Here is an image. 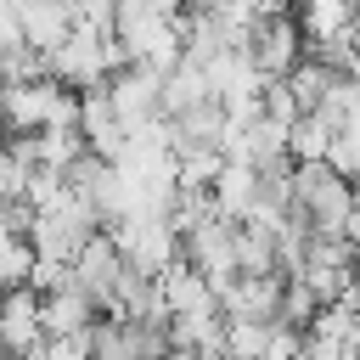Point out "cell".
Here are the masks:
<instances>
[{
  "label": "cell",
  "instance_id": "cell-14",
  "mask_svg": "<svg viewBox=\"0 0 360 360\" xmlns=\"http://www.w3.org/2000/svg\"><path fill=\"white\" fill-rule=\"evenodd\" d=\"M28 264H34V248H28V236H11V231H0V292H6V287H22V281H28Z\"/></svg>",
  "mask_w": 360,
  "mask_h": 360
},
{
  "label": "cell",
  "instance_id": "cell-16",
  "mask_svg": "<svg viewBox=\"0 0 360 360\" xmlns=\"http://www.w3.org/2000/svg\"><path fill=\"white\" fill-rule=\"evenodd\" d=\"M152 360H197V354H191V349H174V343H169V349H163V354H152Z\"/></svg>",
  "mask_w": 360,
  "mask_h": 360
},
{
  "label": "cell",
  "instance_id": "cell-5",
  "mask_svg": "<svg viewBox=\"0 0 360 360\" xmlns=\"http://www.w3.org/2000/svg\"><path fill=\"white\" fill-rule=\"evenodd\" d=\"M248 56L264 79H281L298 56H304V34L292 22V11H264L253 17V34H248Z\"/></svg>",
  "mask_w": 360,
  "mask_h": 360
},
{
  "label": "cell",
  "instance_id": "cell-6",
  "mask_svg": "<svg viewBox=\"0 0 360 360\" xmlns=\"http://www.w3.org/2000/svg\"><path fill=\"white\" fill-rule=\"evenodd\" d=\"M68 270H73V281L96 298V309L107 315V309H112V287H118V276H124V253H118V242L107 236V225L84 236V248L68 259Z\"/></svg>",
  "mask_w": 360,
  "mask_h": 360
},
{
  "label": "cell",
  "instance_id": "cell-11",
  "mask_svg": "<svg viewBox=\"0 0 360 360\" xmlns=\"http://www.w3.org/2000/svg\"><path fill=\"white\" fill-rule=\"evenodd\" d=\"M11 6H17L22 45H34V51H45V56L73 34V17H68V6H62V0H11Z\"/></svg>",
  "mask_w": 360,
  "mask_h": 360
},
{
  "label": "cell",
  "instance_id": "cell-1",
  "mask_svg": "<svg viewBox=\"0 0 360 360\" xmlns=\"http://www.w3.org/2000/svg\"><path fill=\"white\" fill-rule=\"evenodd\" d=\"M354 208V186L332 169V163H292V214L321 231V236H343V219Z\"/></svg>",
  "mask_w": 360,
  "mask_h": 360
},
{
  "label": "cell",
  "instance_id": "cell-13",
  "mask_svg": "<svg viewBox=\"0 0 360 360\" xmlns=\"http://www.w3.org/2000/svg\"><path fill=\"white\" fill-rule=\"evenodd\" d=\"M332 135H338V124H332L326 112H298V118L287 124V158H292V163H326Z\"/></svg>",
  "mask_w": 360,
  "mask_h": 360
},
{
  "label": "cell",
  "instance_id": "cell-9",
  "mask_svg": "<svg viewBox=\"0 0 360 360\" xmlns=\"http://www.w3.org/2000/svg\"><path fill=\"white\" fill-rule=\"evenodd\" d=\"M281 304V276H231L219 287V315L225 321H276Z\"/></svg>",
  "mask_w": 360,
  "mask_h": 360
},
{
  "label": "cell",
  "instance_id": "cell-8",
  "mask_svg": "<svg viewBox=\"0 0 360 360\" xmlns=\"http://www.w3.org/2000/svg\"><path fill=\"white\" fill-rule=\"evenodd\" d=\"M158 292H163V309L169 315H219L214 281L197 264H186V259H174L169 270H158Z\"/></svg>",
  "mask_w": 360,
  "mask_h": 360
},
{
  "label": "cell",
  "instance_id": "cell-7",
  "mask_svg": "<svg viewBox=\"0 0 360 360\" xmlns=\"http://www.w3.org/2000/svg\"><path fill=\"white\" fill-rule=\"evenodd\" d=\"M39 292L22 281V287H6L0 292V354L11 360H28L39 349Z\"/></svg>",
  "mask_w": 360,
  "mask_h": 360
},
{
  "label": "cell",
  "instance_id": "cell-4",
  "mask_svg": "<svg viewBox=\"0 0 360 360\" xmlns=\"http://www.w3.org/2000/svg\"><path fill=\"white\" fill-rule=\"evenodd\" d=\"M101 90H107L112 112L124 118V129L163 118V73H158V68H146V62H124Z\"/></svg>",
  "mask_w": 360,
  "mask_h": 360
},
{
  "label": "cell",
  "instance_id": "cell-10",
  "mask_svg": "<svg viewBox=\"0 0 360 360\" xmlns=\"http://www.w3.org/2000/svg\"><path fill=\"white\" fill-rule=\"evenodd\" d=\"M101 309H96V298L68 276L62 287H51V292H39V332L45 338H68V332H84L90 321H96Z\"/></svg>",
  "mask_w": 360,
  "mask_h": 360
},
{
  "label": "cell",
  "instance_id": "cell-12",
  "mask_svg": "<svg viewBox=\"0 0 360 360\" xmlns=\"http://www.w3.org/2000/svg\"><path fill=\"white\" fill-rule=\"evenodd\" d=\"M287 11H292V22H298L304 45H315V39H338V34L349 28L354 0H287Z\"/></svg>",
  "mask_w": 360,
  "mask_h": 360
},
{
  "label": "cell",
  "instance_id": "cell-15",
  "mask_svg": "<svg viewBox=\"0 0 360 360\" xmlns=\"http://www.w3.org/2000/svg\"><path fill=\"white\" fill-rule=\"evenodd\" d=\"M28 360H90V326L68 332V338H39V349Z\"/></svg>",
  "mask_w": 360,
  "mask_h": 360
},
{
  "label": "cell",
  "instance_id": "cell-2",
  "mask_svg": "<svg viewBox=\"0 0 360 360\" xmlns=\"http://www.w3.org/2000/svg\"><path fill=\"white\" fill-rule=\"evenodd\" d=\"M107 236L118 242L124 264L141 270V276H158V270H169L180 259V236H174L169 214H124V219L107 225Z\"/></svg>",
  "mask_w": 360,
  "mask_h": 360
},
{
  "label": "cell",
  "instance_id": "cell-3",
  "mask_svg": "<svg viewBox=\"0 0 360 360\" xmlns=\"http://www.w3.org/2000/svg\"><path fill=\"white\" fill-rule=\"evenodd\" d=\"M180 259L186 264H197L208 281H214V292L236 276V219H225L219 208L208 214V219H197L191 231H180Z\"/></svg>",
  "mask_w": 360,
  "mask_h": 360
}]
</instances>
